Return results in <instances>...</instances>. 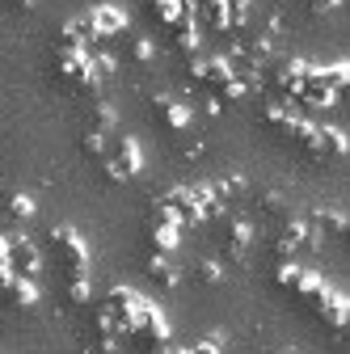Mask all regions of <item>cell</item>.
<instances>
[{"mask_svg": "<svg viewBox=\"0 0 350 354\" xmlns=\"http://www.w3.org/2000/svg\"><path fill=\"white\" fill-rule=\"evenodd\" d=\"M47 241L59 249V257H64V270H68V274H89V245L80 241V232H76V228H68V224H55V228L47 232Z\"/></svg>", "mask_w": 350, "mask_h": 354, "instance_id": "6da1fadb", "label": "cell"}, {"mask_svg": "<svg viewBox=\"0 0 350 354\" xmlns=\"http://www.w3.org/2000/svg\"><path fill=\"white\" fill-rule=\"evenodd\" d=\"M321 236L308 228V224H304V219H283V224H279V236H275V253H279V261H291L300 249H313Z\"/></svg>", "mask_w": 350, "mask_h": 354, "instance_id": "7a4b0ae2", "label": "cell"}, {"mask_svg": "<svg viewBox=\"0 0 350 354\" xmlns=\"http://www.w3.org/2000/svg\"><path fill=\"white\" fill-rule=\"evenodd\" d=\"M5 249H9V274H21V279H38V249H34V241L30 236H21V232H13V236H5Z\"/></svg>", "mask_w": 350, "mask_h": 354, "instance_id": "3957f363", "label": "cell"}, {"mask_svg": "<svg viewBox=\"0 0 350 354\" xmlns=\"http://www.w3.org/2000/svg\"><path fill=\"white\" fill-rule=\"evenodd\" d=\"M308 59H283V64H275L270 68V88L279 97H291L295 102V93H300V84H304V76H308Z\"/></svg>", "mask_w": 350, "mask_h": 354, "instance_id": "277c9868", "label": "cell"}, {"mask_svg": "<svg viewBox=\"0 0 350 354\" xmlns=\"http://www.w3.org/2000/svg\"><path fill=\"white\" fill-rule=\"evenodd\" d=\"M249 241H253V228L245 224V219H224L220 224V245H224L228 261H241L249 253Z\"/></svg>", "mask_w": 350, "mask_h": 354, "instance_id": "5b68a950", "label": "cell"}, {"mask_svg": "<svg viewBox=\"0 0 350 354\" xmlns=\"http://www.w3.org/2000/svg\"><path fill=\"white\" fill-rule=\"evenodd\" d=\"M190 76H194L199 84H207V88H220V84L232 76V64H228V55H211V59L190 55Z\"/></svg>", "mask_w": 350, "mask_h": 354, "instance_id": "8992f818", "label": "cell"}, {"mask_svg": "<svg viewBox=\"0 0 350 354\" xmlns=\"http://www.w3.org/2000/svg\"><path fill=\"white\" fill-rule=\"evenodd\" d=\"M160 203L173 211V219H178V228H194V224H203V215H199V207H194V198H190V190H165L160 194Z\"/></svg>", "mask_w": 350, "mask_h": 354, "instance_id": "52a82bcc", "label": "cell"}, {"mask_svg": "<svg viewBox=\"0 0 350 354\" xmlns=\"http://www.w3.org/2000/svg\"><path fill=\"white\" fill-rule=\"evenodd\" d=\"M0 304H13V308H34V304H38V287H34V279L9 274V279H5V287H0Z\"/></svg>", "mask_w": 350, "mask_h": 354, "instance_id": "ba28073f", "label": "cell"}, {"mask_svg": "<svg viewBox=\"0 0 350 354\" xmlns=\"http://www.w3.org/2000/svg\"><path fill=\"white\" fill-rule=\"evenodd\" d=\"M152 110H156V118H160L169 131H186V127H190V110H186L182 102L165 97V93H156V97H152Z\"/></svg>", "mask_w": 350, "mask_h": 354, "instance_id": "9c48e42d", "label": "cell"}, {"mask_svg": "<svg viewBox=\"0 0 350 354\" xmlns=\"http://www.w3.org/2000/svg\"><path fill=\"white\" fill-rule=\"evenodd\" d=\"M304 224H308L317 236H342V232H346V215L333 211V207H317L308 219H304Z\"/></svg>", "mask_w": 350, "mask_h": 354, "instance_id": "30bf717a", "label": "cell"}, {"mask_svg": "<svg viewBox=\"0 0 350 354\" xmlns=\"http://www.w3.org/2000/svg\"><path fill=\"white\" fill-rule=\"evenodd\" d=\"M89 17H93L98 38H114V34H122V30H127V13H122V9H114V5H98Z\"/></svg>", "mask_w": 350, "mask_h": 354, "instance_id": "8fae6325", "label": "cell"}, {"mask_svg": "<svg viewBox=\"0 0 350 354\" xmlns=\"http://www.w3.org/2000/svg\"><path fill=\"white\" fill-rule=\"evenodd\" d=\"M144 270H148V279L156 283V287H165V291H173V287H178V266H173L165 253H148V266H144Z\"/></svg>", "mask_w": 350, "mask_h": 354, "instance_id": "7c38bea8", "label": "cell"}, {"mask_svg": "<svg viewBox=\"0 0 350 354\" xmlns=\"http://www.w3.org/2000/svg\"><path fill=\"white\" fill-rule=\"evenodd\" d=\"M169 34H173V47H178L182 55H199V26H194V17H190V13L173 21V26H169Z\"/></svg>", "mask_w": 350, "mask_h": 354, "instance_id": "4fadbf2b", "label": "cell"}, {"mask_svg": "<svg viewBox=\"0 0 350 354\" xmlns=\"http://www.w3.org/2000/svg\"><path fill=\"white\" fill-rule=\"evenodd\" d=\"M178 241H182V228L178 224H148V249L152 253H173L178 249Z\"/></svg>", "mask_w": 350, "mask_h": 354, "instance_id": "5bb4252c", "label": "cell"}, {"mask_svg": "<svg viewBox=\"0 0 350 354\" xmlns=\"http://www.w3.org/2000/svg\"><path fill=\"white\" fill-rule=\"evenodd\" d=\"M346 152V136L338 127H317V160H333Z\"/></svg>", "mask_w": 350, "mask_h": 354, "instance_id": "9a60e30c", "label": "cell"}, {"mask_svg": "<svg viewBox=\"0 0 350 354\" xmlns=\"http://www.w3.org/2000/svg\"><path fill=\"white\" fill-rule=\"evenodd\" d=\"M114 122H118L114 106H110V102H102V97H93V106H89V131H102V136H110Z\"/></svg>", "mask_w": 350, "mask_h": 354, "instance_id": "2e32d148", "label": "cell"}, {"mask_svg": "<svg viewBox=\"0 0 350 354\" xmlns=\"http://www.w3.org/2000/svg\"><path fill=\"white\" fill-rule=\"evenodd\" d=\"M317 313L325 317V325H329V329H342V325H346V295H342V291H329V295H325V304L317 308Z\"/></svg>", "mask_w": 350, "mask_h": 354, "instance_id": "e0dca14e", "label": "cell"}, {"mask_svg": "<svg viewBox=\"0 0 350 354\" xmlns=\"http://www.w3.org/2000/svg\"><path fill=\"white\" fill-rule=\"evenodd\" d=\"M84 55H89V72H93L98 80H110V76H114V68H118V64H114V55H110V51H84Z\"/></svg>", "mask_w": 350, "mask_h": 354, "instance_id": "ac0fdd59", "label": "cell"}, {"mask_svg": "<svg viewBox=\"0 0 350 354\" xmlns=\"http://www.w3.org/2000/svg\"><path fill=\"white\" fill-rule=\"evenodd\" d=\"M5 207H9V215H13V219H30V215H34V198H30L26 190L5 194Z\"/></svg>", "mask_w": 350, "mask_h": 354, "instance_id": "d6986e66", "label": "cell"}, {"mask_svg": "<svg viewBox=\"0 0 350 354\" xmlns=\"http://www.w3.org/2000/svg\"><path fill=\"white\" fill-rule=\"evenodd\" d=\"M148 5H152V13L165 21V26H173V21H178V17H186V9H182V0H148Z\"/></svg>", "mask_w": 350, "mask_h": 354, "instance_id": "ffe728a7", "label": "cell"}, {"mask_svg": "<svg viewBox=\"0 0 350 354\" xmlns=\"http://www.w3.org/2000/svg\"><path fill=\"white\" fill-rule=\"evenodd\" d=\"M300 279H304V270H300L295 261H279V266H275V283H279V287L295 291V287H300Z\"/></svg>", "mask_w": 350, "mask_h": 354, "instance_id": "44dd1931", "label": "cell"}, {"mask_svg": "<svg viewBox=\"0 0 350 354\" xmlns=\"http://www.w3.org/2000/svg\"><path fill=\"white\" fill-rule=\"evenodd\" d=\"M106 140L110 136H102V131H84V136H80V152L93 156V160H102L106 156Z\"/></svg>", "mask_w": 350, "mask_h": 354, "instance_id": "7402d4cb", "label": "cell"}, {"mask_svg": "<svg viewBox=\"0 0 350 354\" xmlns=\"http://www.w3.org/2000/svg\"><path fill=\"white\" fill-rule=\"evenodd\" d=\"M211 190H215V194H220V198L228 203V198H237V194H245V177H241V173H228V177H220V182H215Z\"/></svg>", "mask_w": 350, "mask_h": 354, "instance_id": "603a6c76", "label": "cell"}, {"mask_svg": "<svg viewBox=\"0 0 350 354\" xmlns=\"http://www.w3.org/2000/svg\"><path fill=\"white\" fill-rule=\"evenodd\" d=\"M89 274H68V299L72 304H89Z\"/></svg>", "mask_w": 350, "mask_h": 354, "instance_id": "cb8c5ba5", "label": "cell"}, {"mask_svg": "<svg viewBox=\"0 0 350 354\" xmlns=\"http://www.w3.org/2000/svg\"><path fill=\"white\" fill-rule=\"evenodd\" d=\"M194 274H199V283H207V287H215V283H220V279H224V266H220V261H215V257H203Z\"/></svg>", "mask_w": 350, "mask_h": 354, "instance_id": "d4e9b609", "label": "cell"}, {"mask_svg": "<svg viewBox=\"0 0 350 354\" xmlns=\"http://www.w3.org/2000/svg\"><path fill=\"white\" fill-rule=\"evenodd\" d=\"M59 51H84V47H80V34H76V26H72V21H64V26H59Z\"/></svg>", "mask_w": 350, "mask_h": 354, "instance_id": "484cf974", "label": "cell"}, {"mask_svg": "<svg viewBox=\"0 0 350 354\" xmlns=\"http://www.w3.org/2000/svg\"><path fill=\"white\" fill-rule=\"evenodd\" d=\"M257 207L266 211V215H275V219H287V203H283L279 194H261V198H257Z\"/></svg>", "mask_w": 350, "mask_h": 354, "instance_id": "4316f807", "label": "cell"}, {"mask_svg": "<svg viewBox=\"0 0 350 354\" xmlns=\"http://www.w3.org/2000/svg\"><path fill=\"white\" fill-rule=\"evenodd\" d=\"M152 55H156V47H152L148 38H131V59H140V64H148Z\"/></svg>", "mask_w": 350, "mask_h": 354, "instance_id": "83f0119b", "label": "cell"}, {"mask_svg": "<svg viewBox=\"0 0 350 354\" xmlns=\"http://www.w3.org/2000/svg\"><path fill=\"white\" fill-rule=\"evenodd\" d=\"M190 354H220V333H215V337H203V342H194V346H190Z\"/></svg>", "mask_w": 350, "mask_h": 354, "instance_id": "f1b7e54d", "label": "cell"}, {"mask_svg": "<svg viewBox=\"0 0 350 354\" xmlns=\"http://www.w3.org/2000/svg\"><path fill=\"white\" fill-rule=\"evenodd\" d=\"M338 5H342V0H308V9H313V13H333Z\"/></svg>", "mask_w": 350, "mask_h": 354, "instance_id": "f546056e", "label": "cell"}, {"mask_svg": "<svg viewBox=\"0 0 350 354\" xmlns=\"http://www.w3.org/2000/svg\"><path fill=\"white\" fill-rule=\"evenodd\" d=\"M5 5H9V9H21V13H26V9H34V5H38V0H5Z\"/></svg>", "mask_w": 350, "mask_h": 354, "instance_id": "4dcf8cb0", "label": "cell"}]
</instances>
